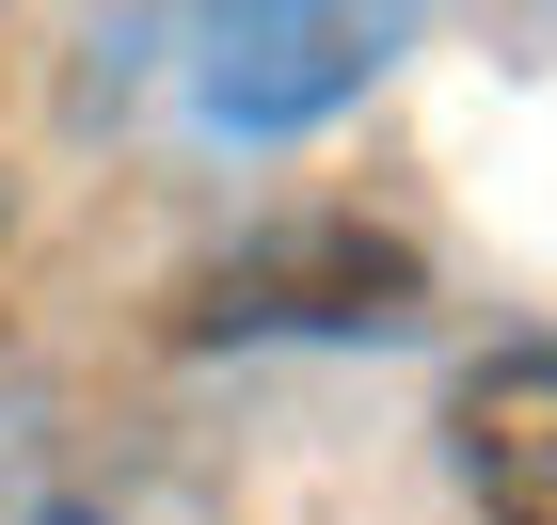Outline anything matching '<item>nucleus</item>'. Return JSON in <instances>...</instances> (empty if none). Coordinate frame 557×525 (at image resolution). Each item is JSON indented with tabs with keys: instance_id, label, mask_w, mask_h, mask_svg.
<instances>
[{
	"instance_id": "obj_1",
	"label": "nucleus",
	"mask_w": 557,
	"mask_h": 525,
	"mask_svg": "<svg viewBox=\"0 0 557 525\" xmlns=\"http://www.w3.org/2000/svg\"><path fill=\"white\" fill-rule=\"evenodd\" d=\"M414 318H430V255L367 208H287L191 287V335H414Z\"/></svg>"
},
{
	"instance_id": "obj_2",
	"label": "nucleus",
	"mask_w": 557,
	"mask_h": 525,
	"mask_svg": "<svg viewBox=\"0 0 557 525\" xmlns=\"http://www.w3.org/2000/svg\"><path fill=\"white\" fill-rule=\"evenodd\" d=\"M414 16L430 0H208V64L191 80H208L223 128L287 143V128H335L350 96L414 48Z\"/></svg>"
},
{
	"instance_id": "obj_3",
	"label": "nucleus",
	"mask_w": 557,
	"mask_h": 525,
	"mask_svg": "<svg viewBox=\"0 0 557 525\" xmlns=\"http://www.w3.org/2000/svg\"><path fill=\"white\" fill-rule=\"evenodd\" d=\"M462 478L494 525H557V350L542 335H510L462 383Z\"/></svg>"
},
{
	"instance_id": "obj_4",
	"label": "nucleus",
	"mask_w": 557,
	"mask_h": 525,
	"mask_svg": "<svg viewBox=\"0 0 557 525\" xmlns=\"http://www.w3.org/2000/svg\"><path fill=\"white\" fill-rule=\"evenodd\" d=\"M48 525H96V510H48Z\"/></svg>"
}]
</instances>
